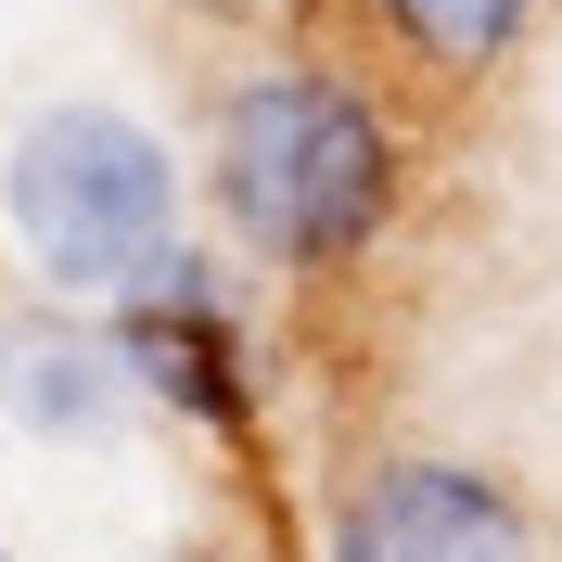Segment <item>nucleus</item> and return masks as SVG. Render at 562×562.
<instances>
[{"label":"nucleus","instance_id":"1","mask_svg":"<svg viewBox=\"0 0 562 562\" xmlns=\"http://www.w3.org/2000/svg\"><path fill=\"white\" fill-rule=\"evenodd\" d=\"M409 103L371 65H346L333 38L319 52H269L217 90L205 115V205L231 231V256L294 294L358 281L396 244L409 217Z\"/></svg>","mask_w":562,"mask_h":562},{"label":"nucleus","instance_id":"2","mask_svg":"<svg viewBox=\"0 0 562 562\" xmlns=\"http://www.w3.org/2000/svg\"><path fill=\"white\" fill-rule=\"evenodd\" d=\"M0 231L38 294L115 307L128 281H154L192 244V167L128 103H38L0 140Z\"/></svg>","mask_w":562,"mask_h":562},{"label":"nucleus","instance_id":"3","mask_svg":"<svg viewBox=\"0 0 562 562\" xmlns=\"http://www.w3.org/2000/svg\"><path fill=\"white\" fill-rule=\"evenodd\" d=\"M319 562H550V525H537V498L498 460L384 448V460H358L333 486Z\"/></svg>","mask_w":562,"mask_h":562},{"label":"nucleus","instance_id":"4","mask_svg":"<svg viewBox=\"0 0 562 562\" xmlns=\"http://www.w3.org/2000/svg\"><path fill=\"white\" fill-rule=\"evenodd\" d=\"M115 358H128V396L140 409L192 422V435H217V448H256V333H244V294H231V269H217L205 244H179L154 281H128L103 307Z\"/></svg>","mask_w":562,"mask_h":562},{"label":"nucleus","instance_id":"5","mask_svg":"<svg viewBox=\"0 0 562 562\" xmlns=\"http://www.w3.org/2000/svg\"><path fill=\"white\" fill-rule=\"evenodd\" d=\"M333 13L346 65H371L396 103H486L550 26V0H333Z\"/></svg>","mask_w":562,"mask_h":562},{"label":"nucleus","instance_id":"6","mask_svg":"<svg viewBox=\"0 0 562 562\" xmlns=\"http://www.w3.org/2000/svg\"><path fill=\"white\" fill-rule=\"evenodd\" d=\"M128 409V358H115L103 307H65V294H26L0 319V422L38 435V448H77Z\"/></svg>","mask_w":562,"mask_h":562},{"label":"nucleus","instance_id":"7","mask_svg":"<svg viewBox=\"0 0 562 562\" xmlns=\"http://www.w3.org/2000/svg\"><path fill=\"white\" fill-rule=\"evenodd\" d=\"M167 562H256V550H217V537H205V550H167Z\"/></svg>","mask_w":562,"mask_h":562},{"label":"nucleus","instance_id":"8","mask_svg":"<svg viewBox=\"0 0 562 562\" xmlns=\"http://www.w3.org/2000/svg\"><path fill=\"white\" fill-rule=\"evenodd\" d=\"M0 562H13V550H0Z\"/></svg>","mask_w":562,"mask_h":562}]
</instances>
